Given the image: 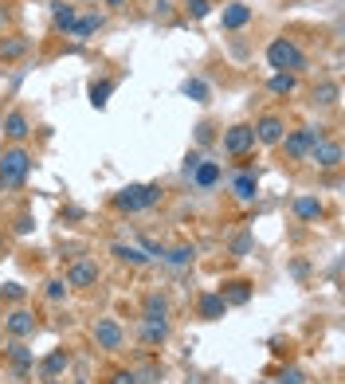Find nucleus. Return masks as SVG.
I'll return each instance as SVG.
<instances>
[{"label": "nucleus", "instance_id": "obj_1", "mask_svg": "<svg viewBox=\"0 0 345 384\" xmlns=\"http://www.w3.org/2000/svg\"><path fill=\"white\" fill-rule=\"evenodd\" d=\"M28 173H31V153L28 149L12 145V149L0 153V185L4 188H20L24 180H28Z\"/></svg>", "mask_w": 345, "mask_h": 384}, {"label": "nucleus", "instance_id": "obj_2", "mask_svg": "<svg viewBox=\"0 0 345 384\" xmlns=\"http://www.w3.org/2000/svg\"><path fill=\"white\" fill-rule=\"evenodd\" d=\"M161 200V185H126L114 197V208L118 212H146V208H153Z\"/></svg>", "mask_w": 345, "mask_h": 384}, {"label": "nucleus", "instance_id": "obj_3", "mask_svg": "<svg viewBox=\"0 0 345 384\" xmlns=\"http://www.w3.org/2000/svg\"><path fill=\"white\" fill-rule=\"evenodd\" d=\"M267 63H271L275 71H290V75H298V71L306 67V55H302V48L290 43V40H271L267 43Z\"/></svg>", "mask_w": 345, "mask_h": 384}, {"label": "nucleus", "instance_id": "obj_4", "mask_svg": "<svg viewBox=\"0 0 345 384\" xmlns=\"http://www.w3.org/2000/svg\"><path fill=\"white\" fill-rule=\"evenodd\" d=\"M322 141V129H314V126H302V129H290V134H283V141L279 145L286 149V157L290 161H302V157H310V149Z\"/></svg>", "mask_w": 345, "mask_h": 384}, {"label": "nucleus", "instance_id": "obj_5", "mask_svg": "<svg viewBox=\"0 0 345 384\" xmlns=\"http://www.w3.org/2000/svg\"><path fill=\"white\" fill-rule=\"evenodd\" d=\"M67 286H75V290H87V286L99 283V263L94 259H71L67 263V278H63Z\"/></svg>", "mask_w": 345, "mask_h": 384}, {"label": "nucleus", "instance_id": "obj_6", "mask_svg": "<svg viewBox=\"0 0 345 384\" xmlns=\"http://www.w3.org/2000/svg\"><path fill=\"white\" fill-rule=\"evenodd\" d=\"M251 134H255V141H263V145H279V141H283V134H286V126H283V118H279V114H263V118L251 126Z\"/></svg>", "mask_w": 345, "mask_h": 384}, {"label": "nucleus", "instance_id": "obj_7", "mask_svg": "<svg viewBox=\"0 0 345 384\" xmlns=\"http://www.w3.org/2000/svg\"><path fill=\"white\" fill-rule=\"evenodd\" d=\"M251 145H255V134H251V126H244V122H239V126H232L224 134V149L232 153V157H244Z\"/></svg>", "mask_w": 345, "mask_h": 384}, {"label": "nucleus", "instance_id": "obj_8", "mask_svg": "<svg viewBox=\"0 0 345 384\" xmlns=\"http://www.w3.org/2000/svg\"><path fill=\"white\" fill-rule=\"evenodd\" d=\"M122 325L114 322V318H99L94 322V341H99V349H122Z\"/></svg>", "mask_w": 345, "mask_h": 384}, {"label": "nucleus", "instance_id": "obj_9", "mask_svg": "<svg viewBox=\"0 0 345 384\" xmlns=\"http://www.w3.org/2000/svg\"><path fill=\"white\" fill-rule=\"evenodd\" d=\"M36 314H31V310H12L8 318H4V329H8L12 337H31L36 334Z\"/></svg>", "mask_w": 345, "mask_h": 384}, {"label": "nucleus", "instance_id": "obj_10", "mask_svg": "<svg viewBox=\"0 0 345 384\" xmlns=\"http://www.w3.org/2000/svg\"><path fill=\"white\" fill-rule=\"evenodd\" d=\"M310 161H314L318 169H337V165H342V145L322 138L314 149H310Z\"/></svg>", "mask_w": 345, "mask_h": 384}, {"label": "nucleus", "instance_id": "obj_11", "mask_svg": "<svg viewBox=\"0 0 345 384\" xmlns=\"http://www.w3.org/2000/svg\"><path fill=\"white\" fill-rule=\"evenodd\" d=\"M216 294L224 298L227 306H244V302H251V283H247V278H232V283L220 286Z\"/></svg>", "mask_w": 345, "mask_h": 384}, {"label": "nucleus", "instance_id": "obj_12", "mask_svg": "<svg viewBox=\"0 0 345 384\" xmlns=\"http://www.w3.org/2000/svg\"><path fill=\"white\" fill-rule=\"evenodd\" d=\"M28 134H31V126H28V114H24V110H12L8 118H4V138L20 145V141L28 138Z\"/></svg>", "mask_w": 345, "mask_h": 384}, {"label": "nucleus", "instance_id": "obj_13", "mask_svg": "<svg viewBox=\"0 0 345 384\" xmlns=\"http://www.w3.org/2000/svg\"><path fill=\"white\" fill-rule=\"evenodd\" d=\"M247 20H251V8H247V4H224V12H220V24H224L227 31H239Z\"/></svg>", "mask_w": 345, "mask_h": 384}, {"label": "nucleus", "instance_id": "obj_14", "mask_svg": "<svg viewBox=\"0 0 345 384\" xmlns=\"http://www.w3.org/2000/svg\"><path fill=\"white\" fill-rule=\"evenodd\" d=\"M232 192H236V200L251 204V200L259 197V177H255V173H239V177L232 180Z\"/></svg>", "mask_w": 345, "mask_h": 384}, {"label": "nucleus", "instance_id": "obj_15", "mask_svg": "<svg viewBox=\"0 0 345 384\" xmlns=\"http://www.w3.org/2000/svg\"><path fill=\"white\" fill-rule=\"evenodd\" d=\"M110 255L118 259V263H129V266H146L149 255L141 251V247H129V243H114L110 247Z\"/></svg>", "mask_w": 345, "mask_h": 384}, {"label": "nucleus", "instance_id": "obj_16", "mask_svg": "<svg viewBox=\"0 0 345 384\" xmlns=\"http://www.w3.org/2000/svg\"><path fill=\"white\" fill-rule=\"evenodd\" d=\"M200 318H208V322H216V318H224L227 314V302L220 294H200Z\"/></svg>", "mask_w": 345, "mask_h": 384}, {"label": "nucleus", "instance_id": "obj_17", "mask_svg": "<svg viewBox=\"0 0 345 384\" xmlns=\"http://www.w3.org/2000/svg\"><path fill=\"white\" fill-rule=\"evenodd\" d=\"M322 200H314V197H298L295 200V216L298 220H306V224H310V220H322Z\"/></svg>", "mask_w": 345, "mask_h": 384}, {"label": "nucleus", "instance_id": "obj_18", "mask_svg": "<svg viewBox=\"0 0 345 384\" xmlns=\"http://www.w3.org/2000/svg\"><path fill=\"white\" fill-rule=\"evenodd\" d=\"M169 337V322H149V318H141V341L146 345H161Z\"/></svg>", "mask_w": 345, "mask_h": 384}, {"label": "nucleus", "instance_id": "obj_19", "mask_svg": "<svg viewBox=\"0 0 345 384\" xmlns=\"http://www.w3.org/2000/svg\"><path fill=\"white\" fill-rule=\"evenodd\" d=\"M63 369H67V349H55V353H48V357H43V364H40V373L48 376V381H55Z\"/></svg>", "mask_w": 345, "mask_h": 384}, {"label": "nucleus", "instance_id": "obj_20", "mask_svg": "<svg viewBox=\"0 0 345 384\" xmlns=\"http://www.w3.org/2000/svg\"><path fill=\"white\" fill-rule=\"evenodd\" d=\"M192 180H197L200 188H212L220 180V165H216V161H200V165L192 169Z\"/></svg>", "mask_w": 345, "mask_h": 384}, {"label": "nucleus", "instance_id": "obj_21", "mask_svg": "<svg viewBox=\"0 0 345 384\" xmlns=\"http://www.w3.org/2000/svg\"><path fill=\"white\" fill-rule=\"evenodd\" d=\"M4 357H8V364H12V369H16V373H28V369H31V353H28V349H24V345L20 341H16V345H8V349H4Z\"/></svg>", "mask_w": 345, "mask_h": 384}, {"label": "nucleus", "instance_id": "obj_22", "mask_svg": "<svg viewBox=\"0 0 345 384\" xmlns=\"http://www.w3.org/2000/svg\"><path fill=\"white\" fill-rule=\"evenodd\" d=\"M24 51H28V43L20 36H0V59H20Z\"/></svg>", "mask_w": 345, "mask_h": 384}, {"label": "nucleus", "instance_id": "obj_23", "mask_svg": "<svg viewBox=\"0 0 345 384\" xmlns=\"http://www.w3.org/2000/svg\"><path fill=\"white\" fill-rule=\"evenodd\" d=\"M192 259H197V247H192V243H181V247H173V251L165 255V263H169V266H188Z\"/></svg>", "mask_w": 345, "mask_h": 384}, {"label": "nucleus", "instance_id": "obj_24", "mask_svg": "<svg viewBox=\"0 0 345 384\" xmlns=\"http://www.w3.org/2000/svg\"><path fill=\"white\" fill-rule=\"evenodd\" d=\"M165 314H169L165 294H149L146 298V318H149V322H165Z\"/></svg>", "mask_w": 345, "mask_h": 384}, {"label": "nucleus", "instance_id": "obj_25", "mask_svg": "<svg viewBox=\"0 0 345 384\" xmlns=\"http://www.w3.org/2000/svg\"><path fill=\"white\" fill-rule=\"evenodd\" d=\"M298 79L290 71H275V79H271V94H295Z\"/></svg>", "mask_w": 345, "mask_h": 384}, {"label": "nucleus", "instance_id": "obj_26", "mask_svg": "<svg viewBox=\"0 0 345 384\" xmlns=\"http://www.w3.org/2000/svg\"><path fill=\"white\" fill-rule=\"evenodd\" d=\"M110 94H114V83H110V79L94 83V87H90V106H94V110H102V106L110 102Z\"/></svg>", "mask_w": 345, "mask_h": 384}, {"label": "nucleus", "instance_id": "obj_27", "mask_svg": "<svg viewBox=\"0 0 345 384\" xmlns=\"http://www.w3.org/2000/svg\"><path fill=\"white\" fill-rule=\"evenodd\" d=\"M99 28H102V16H87V20H75L71 36H75V40H90V36H94Z\"/></svg>", "mask_w": 345, "mask_h": 384}, {"label": "nucleus", "instance_id": "obj_28", "mask_svg": "<svg viewBox=\"0 0 345 384\" xmlns=\"http://www.w3.org/2000/svg\"><path fill=\"white\" fill-rule=\"evenodd\" d=\"M75 20H79V16H75V8H71V4H55V28H59V31H67V36H71Z\"/></svg>", "mask_w": 345, "mask_h": 384}, {"label": "nucleus", "instance_id": "obj_29", "mask_svg": "<svg viewBox=\"0 0 345 384\" xmlns=\"http://www.w3.org/2000/svg\"><path fill=\"white\" fill-rule=\"evenodd\" d=\"M314 102L318 106H334L337 102V83H322V87H314Z\"/></svg>", "mask_w": 345, "mask_h": 384}, {"label": "nucleus", "instance_id": "obj_30", "mask_svg": "<svg viewBox=\"0 0 345 384\" xmlns=\"http://www.w3.org/2000/svg\"><path fill=\"white\" fill-rule=\"evenodd\" d=\"M185 94H188L192 102H208V83H204V79H188V83H185Z\"/></svg>", "mask_w": 345, "mask_h": 384}, {"label": "nucleus", "instance_id": "obj_31", "mask_svg": "<svg viewBox=\"0 0 345 384\" xmlns=\"http://www.w3.org/2000/svg\"><path fill=\"white\" fill-rule=\"evenodd\" d=\"M185 8H188L192 20H204L208 12H212V0H185Z\"/></svg>", "mask_w": 345, "mask_h": 384}, {"label": "nucleus", "instance_id": "obj_32", "mask_svg": "<svg viewBox=\"0 0 345 384\" xmlns=\"http://www.w3.org/2000/svg\"><path fill=\"white\" fill-rule=\"evenodd\" d=\"M279 384H306V373L302 369H283V373H279Z\"/></svg>", "mask_w": 345, "mask_h": 384}, {"label": "nucleus", "instance_id": "obj_33", "mask_svg": "<svg viewBox=\"0 0 345 384\" xmlns=\"http://www.w3.org/2000/svg\"><path fill=\"white\" fill-rule=\"evenodd\" d=\"M63 294H67V283H63V278H51V283H48V298H51V302H59Z\"/></svg>", "mask_w": 345, "mask_h": 384}, {"label": "nucleus", "instance_id": "obj_34", "mask_svg": "<svg viewBox=\"0 0 345 384\" xmlns=\"http://www.w3.org/2000/svg\"><path fill=\"white\" fill-rule=\"evenodd\" d=\"M0 298H8V302H20V298H24V286H20V283H4Z\"/></svg>", "mask_w": 345, "mask_h": 384}, {"label": "nucleus", "instance_id": "obj_35", "mask_svg": "<svg viewBox=\"0 0 345 384\" xmlns=\"http://www.w3.org/2000/svg\"><path fill=\"white\" fill-rule=\"evenodd\" d=\"M110 384H138V376L129 373V369H118V373L110 376Z\"/></svg>", "mask_w": 345, "mask_h": 384}, {"label": "nucleus", "instance_id": "obj_36", "mask_svg": "<svg viewBox=\"0 0 345 384\" xmlns=\"http://www.w3.org/2000/svg\"><path fill=\"white\" fill-rule=\"evenodd\" d=\"M247 247H251V239H247V236H239V239H236V247H232V251H236V255H247Z\"/></svg>", "mask_w": 345, "mask_h": 384}, {"label": "nucleus", "instance_id": "obj_37", "mask_svg": "<svg viewBox=\"0 0 345 384\" xmlns=\"http://www.w3.org/2000/svg\"><path fill=\"white\" fill-rule=\"evenodd\" d=\"M16 232H20V236H28V232H31V216H20V220H16Z\"/></svg>", "mask_w": 345, "mask_h": 384}, {"label": "nucleus", "instance_id": "obj_38", "mask_svg": "<svg viewBox=\"0 0 345 384\" xmlns=\"http://www.w3.org/2000/svg\"><path fill=\"white\" fill-rule=\"evenodd\" d=\"M0 24H8V8H0Z\"/></svg>", "mask_w": 345, "mask_h": 384}, {"label": "nucleus", "instance_id": "obj_39", "mask_svg": "<svg viewBox=\"0 0 345 384\" xmlns=\"http://www.w3.org/2000/svg\"><path fill=\"white\" fill-rule=\"evenodd\" d=\"M106 4H114V8H118V4H122V0H106Z\"/></svg>", "mask_w": 345, "mask_h": 384}, {"label": "nucleus", "instance_id": "obj_40", "mask_svg": "<svg viewBox=\"0 0 345 384\" xmlns=\"http://www.w3.org/2000/svg\"><path fill=\"white\" fill-rule=\"evenodd\" d=\"M48 384H59V381H48Z\"/></svg>", "mask_w": 345, "mask_h": 384}, {"label": "nucleus", "instance_id": "obj_41", "mask_svg": "<svg viewBox=\"0 0 345 384\" xmlns=\"http://www.w3.org/2000/svg\"><path fill=\"white\" fill-rule=\"evenodd\" d=\"M0 192H4V185H0Z\"/></svg>", "mask_w": 345, "mask_h": 384}, {"label": "nucleus", "instance_id": "obj_42", "mask_svg": "<svg viewBox=\"0 0 345 384\" xmlns=\"http://www.w3.org/2000/svg\"><path fill=\"white\" fill-rule=\"evenodd\" d=\"M259 384H267V381H259Z\"/></svg>", "mask_w": 345, "mask_h": 384}]
</instances>
